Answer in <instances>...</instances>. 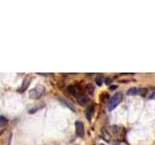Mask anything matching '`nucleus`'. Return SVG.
Instances as JSON below:
<instances>
[{
  "label": "nucleus",
  "mask_w": 155,
  "mask_h": 145,
  "mask_svg": "<svg viewBox=\"0 0 155 145\" xmlns=\"http://www.w3.org/2000/svg\"><path fill=\"white\" fill-rule=\"evenodd\" d=\"M122 100H123L122 94L120 92L115 93L114 95V97H111V99L110 100V102H108V110L110 111L114 110V109L117 107L120 103H121Z\"/></svg>",
  "instance_id": "nucleus-1"
},
{
  "label": "nucleus",
  "mask_w": 155,
  "mask_h": 145,
  "mask_svg": "<svg viewBox=\"0 0 155 145\" xmlns=\"http://www.w3.org/2000/svg\"><path fill=\"white\" fill-rule=\"evenodd\" d=\"M45 93V87L43 85H37L36 87H34L32 90L29 91V97L30 99L37 100L39 98H41V96Z\"/></svg>",
  "instance_id": "nucleus-2"
},
{
  "label": "nucleus",
  "mask_w": 155,
  "mask_h": 145,
  "mask_svg": "<svg viewBox=\"0 0 155 145\" xmlns=\"http://www.w3.org/2000/svg\"><path fill=\"white\" fill-rule=\"evenodd\" d=\"M75 127H76V134L79 138H83L84 135V126L83 123L81 121H77L75 123Z\"/></svg>",
  "instance_id": "nucleus-3"
},
{
  "label": "nucleus",
  "mask_w": 155,
  "mask_h": 145,
  "mask_svg": "<svg viewBox=\"0 0 155 145\" xmlns=\"http://www.w3.org/2000/svg\"><path fill=\"white\" fill-rule=\"evenodd\" d=\"M128 95L130 96H136V95H141L143 96L146 94V89H143V88H132L130 89L129 91L127 92Z\"/></svg>",
  "instance_id": "nucleus-4"
},
{
  "label": "nucleus",
  "mask_w": 155,
  "mask_h": 145,
  "mask_svg": "<svg viewBox=\"0 0 155 145\" xmlns=\"http://www.w3.org/2000/svg\"><path fill=\"white\" fill-rule=\"evenodd\" d=\"M30 82H31V77H25L24 79L22 80V83H21V87H19L18 91H19V92L25 91V90H26L27 88H28Z\"/></svg>",
  "instance_id": "nucleus-5"
},
{
  "label": "nucleus",
  "mask_w": 155,
  "mask_h": 145,
  "mask_svg": "<svg viewBox=\"0 0 155 145\" xmlns=\"http://www.w3.org/2000/svg\"><path fill=\"white\" fill-rule=\"evenodd\" d=\"M78 102H79V104L80 105L84 107V105H86L89 103V98L86 95H84V94H80V95L78 97Z\"/></svg>",
  "instance_id": "nucleus-6"
},
{
  "label": "nucleus",
  "mask_w": 155,
  "mask_h": 145,
  "mask_svg": "<svg viewBox=\"0 0 155 145\" xmlns=\"http://www.w3.org/2000/svg\"><path fill=\"white\" fill-rule=\"evenodd\" d=\"M67 91L71 94L73 96H76V97H79L80 96V88L77 87V86H68L67 87Z\"/></svg>",
  "instance_id": "nucleus-7"
},
{
  "label": "nucleus",
  "mask_w": 155,
  "mask_h": 145,
  "mask_svg": "<svg viewBox=\"0 0 155 145\" xmlns=\"http://www.w3.org/2000/svg\"><path fill=\"white\" fill-rule=\"evenodd\" d=\"M93 112H94V105H90L87 107V110H86V118L88 121H90L92 119Z\"/></svg>",
  "instance_id": "nucleus-8"
},
{
  "label": "nucleus",
  "mask_w": 155,
  "mask_h": 145,
  "mask_svg": "<svg viewBox=\"0 0 155 145\" xmlns=\"http://www.w3.org/2000/svg\"><path fill=\"white\" fill-rule=\"evenodd\" d=\"M7 124H8V119L6 118V117L3 116V115L0 116V128L5 127Z\"/></svg>",
  "instance_id": "nucleus-9"
},
{
  "label": "nucleus",
  "mask_w": 155,
  "mask_h": 145,
  "mask_svg": "<svg viewBox=\"0 0 155 145\" xmlns=\"http://www.w3.org/2000/svg\"><path fill=\"white\" fill-rule=\"evenodd\" d=\"M60 101H61L63 104H65V105H67V107H68L70 109H72V110H75V108H74V107H73V105H72L71 104L69 103V102H67L66 100H60Z\"/></svg>",
  "instance_id": "nucleus-10"
},
{
  "label": "nucleus",
  "mask_w": 155,
  "mask_h": 145,
  "mask_svg": "<svg viewBox=\"0 0 155 145\" xmlns=\"http://www.w3.org/2000/svg\"><path fill=\"white\" fill-rule=\"evenodd\" d=\"M40 108H42V107H35V108H32V109H29L28 112L30 113V114H33V113H35L38 110V109H40Z\"/></svg>",
  "instance_id": "nucleus-11"
},
{
  "label": "nucleus",
  "mask_w": 155,
  "mask_h": 145,
  "mask_svg": "<svg viewBox=\"0 0 155 145\" xmlns=\"http://www.w3.org/2000/svg\"><path fill=\"white\" fill-rule=\"evenodd\" d=\"M97 84H98V85H101V84H102V81H101V77H99V78H97Z\"/></svg>",
  "instance_id": "nucleus-12"
},
{
  "label": "nucleus",
  "mask_w": 155,
  "mask_h": 145,
  "mask_svg": "<svg viewBox=\"0 0 155 145\" xmlns=\"http://www.w3.org/2000/svg\"><path fill=\"white\" fill-rule=\"evenodd\" d=\"M111 82V78H106V83H107V84H110Z\"/></svg>",
  "instance_id": "nucleus-13"
},
{
  "label": "nucleus",
  "mask_w": 155,
  "mask_h": 145,
  "mask_svg": "<svg viewBox=\"0 0 155 145\" xmlns=\"http://www.w3.org/2000/svg\"><path fill=\"white\" fill-rule=\"evenodd\" d=\"M150 99H151V100H155V92L152 94V95L150 96Z\"/></svg>",
  "instance_id": "nucleus-14"
},
{
  "label": "nucleus",
  "mask_w": 155,
  "mask_h": 145,
  "mask_svg": "<svg viewBox=\"0 0 155 145\" xmlns=\"http://www.w3.org/2000/svg\"><path fill=\"white\" fill-rule=\"evenodd\" d=\"M116 87H117V86H116V85H114V86H111V90H114V88H116Z\"/></svg>",
  "instance_id": "nucleus-15"
}]
</instances>
